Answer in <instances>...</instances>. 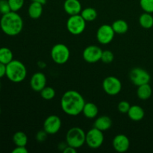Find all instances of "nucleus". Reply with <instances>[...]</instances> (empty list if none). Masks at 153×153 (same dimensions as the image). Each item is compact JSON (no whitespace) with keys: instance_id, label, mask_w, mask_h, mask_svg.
I'll list each match as a JSON object with an SVG mask.
<instances>
[{"instance_id":"nucleus-1","label":"nucleus","mask_w":153,"mask_h":153,"mask_svg":"<svg viewBox=\"0 0 153 153\" xmlns=\"http://www.w3.org/2000/svg\"><path fill=\"white\" fill-rule=\"evenodd\" d=\"M85 104L82 94L73 90L64 93L61 99V109L69 116H77L82 113Z\"/></svg>"},{"instance_id":"nucleus-2","label":"nucleus","mask_w":153,"mask_h":153,"mask_svg":"<svg viewBox=\"0 0 153 153\" xmlns=\"http://www.w3.org/2000/svg\"><path fill=\"white\" fill-rule=\"evenodd\" d=\"M0 28L8 36H16L23 28V20L17 12L10 11L2 14L0 19Z\"/></svg>"},{"instance_id":"nucleus-3","label":"nucleus","mask_w":153,"mask_h":153,"mask_svg":"<svg viewBox=\"0 0 153 153\" xmlns=\"http://www.w3.org/2000/svg\"><path fill=\"white\" fill-rule=\"evenodd\" d=\"M5 76L10 82L13 83H20L26 78V67L21 61L13 60L6 65Z\"/></svg>"},{"instance_id":"nucleus-4","label":"nucleus","mask_w":153,"mask_h":153,"mask_svg":"<svg viewBox=\"0 0 153 153\" xmlns=\"http://www.w3.org/2000/svg\"><path fill=\"white\" fill-rule=\"evenodd\" d=\"M86 133L79 127H73L68 130L66 135V141L68 146L76 149L82 147L85 143Z\"/></svg>"},{"instance_id":"nucleus-5","label":"nucleus","mask_w":153,"mask_h":153,"mask_svg":"<svg viewBox=\"0 0 153 153\" xmlns=\"http://www.w3.org/2000/svg\"><path fill=\"white\" fill-rule=\"evenodd\" d=\"M70 52L67 46L63 43H58L51 49V58L57 64H64L68 61Z\"/></svg>"},{"instance_id":"nucleus-6","label":"nucleus","mask_w":153,"mask_h":153,"mask_svg":"<svg viewBox=\"0 0 153 153\" xmlns=\"http://www.w3.org/2000/svg\"><path fill=\"white\" fill-rule=\"evenodd\" d=\"M86 22L81 14L73 15L67 19V28L70 34L73 35H79L85 31Z\"/></svg>"},{"instance_id":"nucleus-7","label":"nucleus","mask_w":153,"mask_h":153,"mask_svg":"<svg viewBox=\"0 0 153 153\" xmlns=\"http://www.w3.org/2000/svg\"><path fill=\"white\" fill-rule=\"evenodd\" d=\"M104 142V134L103 131L98 128H92L86 133L85 143L91 149H98L101 147Z\"/></svg>"},{"instance_id":"nucleus-8","label":"nucleus","mask_w":153,"mask_h":153,"mask_svg":"<svg viewBox=\"0 0 153 153\" xmlns=\"http://www.w3.org/2000/svg\"><path fill=\"white\" fill-rule=\"evenodd\" d=\"M102 88L108 95L116 96L119 94L122 90V83L118 78L110 76L103 80Z\"/></svg>"},{"instance_id":"nucleus-9","label":"nucleus","mask_w":153,"mask_h":153,"mask_svg":"<svg viewBox=\"0 0 153 153\" xmlns=\"http://www.w3.org/2000/svg\"><path fill=\"white\" fill-rule=\"evenodd\" d=\"M130 80L136 86L148 84L151 79L149 73L144 69L140 67H134L129 73Z\"/></svg>"},{"instance_id":"nucleus-10","label":"nucleus","mask_w":153,"mask_h":153,"mask_svg":"<svg viewBox=\"0 0 153 153\" xmlns=\"http://www.w3.org/2000/svg\"><path fill=\"white\" fill-rule=\"evenodd\" d=\"M115 32L111 25L104 24L99 27L97 31V39L100 43L106 45L110 43L114 37Z\"/></svg>"},{"instance_id":"nucleus-11","label":"nucleus","mask_w":153,"mask_h":153,"mask_svg":"<svg viewBox=\"0 0 153 153\" xmlns=\"http://www.w3.org/2000/svg\"><path fill=\"white\" fill-rule=\"evenodd\" d=\"M102 50L100 47L94 45L88 46L84 49L82 56L83 59L89 64H94L101 60Z\"/></svg>"},{"instance_id":"nucleus-12","label":"nucleus","mask_w":153,"mask_h":153,"mask_svg":"<svg viewBox=\"0 0 153 153\" xmlns=\"http://www.w3.org/2000/svg\"><path fill=\"white\" fill-rule=\"evenodd\" d=\"M61 127V120L57 115H50L43 123V129L49 134H55Z\"/></svg>"},{"instance_id":"nucleus-13","label":"nucleus","mask_w":153,"mask_h":153,"mask_svg":"<svg viewBox=\"0 0 153 153\" xmlns=\"http://www.w3.org/2000/svg\"><path fill=\"white\" fill-rule=\"evenodd\" d=\"M112 144H113L114 149L117 152H126L129 149L130 140L126 135L120 134L114 137Z\"/></svg>"},{"instance_id":"nucleus-14","label":"nucleus","mask_w":153,"mask_h":153,"mask_svg":"<svg viewBox=\"0 0 153 153\" xmlns=\"http://www.w3.org/2000/svg\"><path fill=\"white\" fill-rule=\"evenodd\" d=\"M30 86L33 91L40 92L46 86V77L44 73L41 72L34 73L30 80Z\"/></svg>"},{"instance_id":"nucleus-15","label":"nucleus","mask_w":153,"mask_h":153,"mask_svg":"<svg viewBox=\"0 0 153 153\" xmlns=\"http://www.w3.org/2000/svg\"><path fill=\"white\" fill-rule=\"evenodd\" d=\"M64 10L70 16L79 14L82 11V4L79 0H65Z\"/></svg>"},{"instance_id":"nucleus-16","label":"nucleus","mask_w":153,"mask_h":153,"mask_svg":"<svg viewBox=\"0 0 153 153\" xmlns=\"http://www.w3.org/2000/svg\"><path fill=\"white\" fill-rule=\"evenodd\" d=\"M112 126V120L108 116H100L97 118L94 122V127L98 128L100 131H105L108 130Z\"/></svg>"},{"instance_id":"nucleus-17","label":"nucleus","mask_w":153,"mask_h":153,"mask_svg":"<svg viewBox=\"0 0 153 153\" xmlns=\"http://www.w3.org/2000/svg\"><path fill=\"white\" fill-rule=\"evenodd\" d=\"M127 114H128L129 119H131V120L140 121L144 117L145 112L143 108L139 105H131L130 107Z\"/></svg>"},{"instance_id":"nucleus-18","label":"nucleus","mask_w":153,"mask_h":153,"mask_svg":"<svg viewBox=\"0 0 153 153\" xmlns=\"http://www.w3.org/2000/svg\"><path fill=\"white\" fill-rule=\"evenodd\" d=\"M43 4H40V3L39 2L32 1V2L30 4L28 9V16H29L31 19H39V18L42 16V13H43Z\"/></svg>"},{"instance_id":"nucleus-19","label":"nucleus","mask_w":153,"mask_h":153,"mask_svg":"<svg viewBox=\"0 0 153 153\" xmlns=\"http://www.w3.org/2000/svg\"><path fill=\"white\" fill-rule=\"evenodd\" d=\"M82 113L86 118L94 119L98 115V107L97 106V105L93 102H85L83 110H82Z\"/></svg>"},{"instance_id":"nucleus-20","label":"nucleus","mask_w":153,"mask_h":153,"mask_svg":"<svg viewBox=\"0 0 153 153\" xmlns=\"http://www.w3.org/2000/svg\"><path fill=\"white\" fill-rule=\"evenodd\" d=\"M152 88L149 84H144V85L137 86V96L140 100H146L150 98L152 96Z\"/></svg>"},{"instance_id":"nucleus-21","label":"nucleus","mask_w":153,"mask_h":153,"mask_svg":"<svg viewBox=\"0 0 153 153\" xmlns=\"http://www.w3.org/2000/svg\"><path fill=\"white\" fill-rule=\"evenodd\" d=\"M115 34H123L127 32L128 29V25L123 19H117L115 20L111 25Z\"/></svg>"},{"instance_id":"nucleus-22","label":"nucleus","mask_w":153,"mask_h":153,"mask_svg":"<svg viewBox=\"0 0 153 153\" xmlns=\"http://www.w3.org/2000/svg\"><path fill=\"white\" fill-rule=\"evenodd\" d=\"M139 23L140 26L146 29H149L153 26V16L150 13L144 12L139 17Z\"/></svg>"},{"instance_id":"nucleus-23","label":"nucleus","mask_w":153,"mask_h":153,"mask_svg":"<svg viewBox=\"0 0 153 153\" xmlns=\"http://www.w3.org/2000/svg\"><path fill=\"white\" fill-rule=\"evenodd\" d=\"M13 55L12 51L7 47L0 48V62L7 65L8 63L13 61Z\"/></svg>"},{"instance_id":"nucleus-24","label":"nucleus","mask_w":153,"mask_h":153,"mask_svg":"<svg viewBox=\"0 0 153 153\" xmlns=\"http://www.w3.org/2000/svg\"><path fill=\"white\" fill-rule=\"evenodd\" d=\"M80 14L86 22H92L97 17V12L94 7H86L83 9Z\"/></svg>"},{"instance_id":"nucleus-25","label":"nucleus","mask_w":153,"mask_h":153,"mask_svg":"<svg viewBox=\"0 0 153 153\" xmlns=\"http://www.w3.org/2000/svg\"><path fill=\"white\" fill-rule=\"evenodd\" d=\"M13 141L16 146H25L28 143V137L23 131H16L13 136Z\"/></svg>"},{"instance_id":"nucleus-26","label":"nucleus","mask_w":153,"mask_h":153,"mask_svg":"<svg viewBox=\"0 0 153 153\" xmlns=\"http://www.w3.org/2000/svg\"><path fill=\"white\" fill-rule=\"evenodd\" d=\"M40 93L42 98L45 100H51L55 97V91L52 87L46 86Z\"/></svg>"},{"instance_id":"nucleus-27","label":"nucleus","mask_w":153,"mask_h":153,"mask_svg":"<svg viewBox=\"0 0 153 153\" xmlns=\"http://www.w3.org/2000/svg\"><path fill=\"white\" fill-rule=\"evenodd\" d=\"M11 11L17 12L23 7L25 0H7Z\"/></svg>"},{"instance_id":"nucleus-28","label":"nucleus","mask_w":153,"mask_h":153,"mask_svg":"<svg viewBox=\"0 0 153 153\" xmlns=\"http://www.w3.org/2000/svg\"><path fill=\"white\" fill-rule=\"evenodd\" d=\"M140 7L146 13H153V0H140Z\"/></svg>"},{"instance_id":"nucleus-29","label":"nucleus","mask_w":153,"mask_h":153,"mask_svg":"<svg viewBox=\"0 0 153 153\" xmlns=\"http://www.w3.org/2000/svg\"><path fill=\"white\" fill-rule=\"evenodd\" d=\"M114 55L113 52L110 50H105L102 51L101 56V61H102L104 64H111L112 61H114Z\"/></svg>"},{"instance_id":"nucleus-30","label":"nucleus","mask_w":153,"mask_h":153,"mask_svg":"<svg viewBox=\"0 0 153 153\" xmlns=\"http://www.w3.org/2000/svg\"><path fill=\"white\" fill-rule=\"evenodd\" d=\"M130 107H131V105H130V104L127 101L120 102L119 104H118V105H117L118 111H119L122 114L128 113Z\"/></svg>"},{"instance_id":"nucleus-31","label":"nucleus","mask_w":153,"mask_h":153,"mask_svg":"<svg viewBox=\"0 0 153 153\" xmlns=\"http://www.w3.org/2000/svg\"><path fill=\"white\" fill-rule=\"evenodd\" d=\"M11 11L7 0H0V13L4 14Z\"/></svg>"},{"instance_id":"nucleus-32","label":"nucleus","mask_w":153,"mask_h":153,"mask_svg":"<svg viewBox=\"0 0 153 153\" xmlns=\"http://www.w3.org/2000/svg\"><path fill=\"white\" fill-rule=\"evenodd\" d=\"M48 134H49L44 129L40 130L36 134V140L38 142H44L47 139Z\"/></svg>"},{"instance_id":"nucleus-33","label":"nucleus","mask_w":153,"mask_h":153,"mask_svg":"<svg viewBox=\"0 0 153 153\" xmlns=\"http://www.w3.org/2000/svg\"><path fill=\"white\" fill-rule=\"evenodd\" d=\"M12 153H28V149L25 146H16L12 150Z\"/></svg>"},{"instance_id":"nucleus-34","label":"nucleus","mask_w":153,"mask_h":153,"mask_svg":"<svg viewBox=\"0 0 153 153\" xmlns=\"http://www.w3.org/2000/svg\"><path fill=\"white\" fill-rule=\"evenodd\" d=\"M6 75V65L0 62V79Z\"/></svg>"},{"instance_id":"nucleus-35","label":"nucleus","mask_w":153,"mask_h":153,"mask_svg":"<svg viewBox=\"0 0 153 153\" xmlns=\"http://www.w3.org/2000/svg\"><path fill=\"white\" fill-rule=\"evenodd\" d=\"M76 148L72 147L70 146H67L65 149H64L63 152L64 153H76Z\"/></svg>"},{"instance_id":"nucleus-36","label":"nucleus","mask_w":153,"mask_h":153,"mask_svg":"<svg viewBox=\"0 0 153 153\" xmlns=\"http://www.w3.org/2000/svg\"><path fill=\"white\" fill-rule=\"evenodd\" d=\"M67 146H68V144H67H67H65L64 143H61L59 145H58V148H59L60 149H61L62 151H64V149H65Z\"/></svg>"},{"instance_id":"nucleus-37","label":"nucleus","mask_w":153,"mask_h":153,"mask_svg":"<svg viewBox=\"0 0 153 153\" xmlns=\"http://www.w3.org/2000/svg\"><path fill=\"white\" fill-rule=\"evenodd\" d=\"M32 1H36V2H39L42 4H45L46 3V0H32Z\"/></svg>"},{"instance_id":"nucleus-38","label":"nucleus","mask_w":153,"mask_h":153,"mask_svg":"<svg viewBox=\"0 0 153 153\" xmlns=\"http://www.w3.org/2000/svg\"><path fill=\"white\" fill-rule=\"evenodd\" d=\"M0 114H1V108H0Z\"/></svg>"},{"instance_id":"nucleus-39","label":"nucleus","mask_w":153,"mask_h":153,"mask_svg":"<svg viewBox=\"0 0 153 153\" xmlns=\"http://www.w3.org/2000/svg\"><path fill=\"white\" fill-rule=\"evenodd\" d=\"M0 86H1V85H0Z\"/></svg>"}]
</instances>
